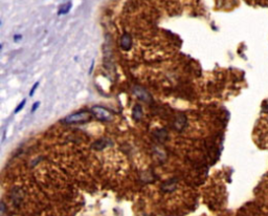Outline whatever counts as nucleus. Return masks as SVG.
I'll list each match as a JSON object with an SVG mask.
<instances>
[{"instance_id":"nucleus-4","label":"nucleus","mask_w":268,"mask_h":216,"mask_svg":"<svg viewBox=\"0 0 268 216\" xmlns=\"http://www.w3.org/2000/svg\"><path fill=\"white\" fill-rule=\"evenodd\" d=\"M132 44H133V40H132V37L129 34H124L120 37V47L124 50H131Z\"/></svg>"},{"instance_id":"nucleus-1","label":"nucleus","mask_w":268,"mask_h":216,"mask_svg":"<svg viewBox=\"0 0 268 216\" xmlns=\"http://www.w3.org/2000/svg\"><path fill=\"white\" fill-rule=\"evenodd\" d=\"M91 119V114L87 111H79L71 114L64 119L65 123L67 124H82V123L88 122Z\"/></svg>"},{"instance_id":"nucleus-3","label":"nucleus","mask_w":268,"mask_h":216,"mask_svg":"<svg viewBox=\"0 0 268 216\" xmlns=\"http://www.w3.org/2000/svg\"><path fill=\"white\" fill-rule=\"evenodd\" d=\"M133 92H134V95L141 100V101L145 102V103L151 102V95H150L148 92V90H146L145 88H142L141 86H134Z\"/></svg>"},{"instance_id":"nucleus-7","label":"nucleus","mask_w":268,"mask_h":216,"mask_svg":"<svg viewBox=\"0 0 268 216\" xmlns=\"http://www.w3.org/2000/svg\"><path fill=\"white\" fill-rule=\"evenodd\" d=\"M25 103H26V100H22L20 104H19L18 106L16 107V109H15V114H18V112H20L22 110V108L24 107V105H25Z\"/></svg>"},{"instance_id":"nucleus-2","label":"nucleus","mask_w":268,"mask_h":216,"mask_svg":"<svg viewBox=\"0 0 268 216\" xmlns=\"http://www.w3.org/2000/svg\"><path fill=\"white\" fill-rule=\"evenodd\" d=\"M91 111L93 115L97 117V120L103 122H109L112 120V114L110 110H108L107 108L103 107V106H99V105H95L91 108Z\"/></svg>"},{"instance_id":"nucleus-6","label":"nucleus","mask_w":268,"mask_h":216,"mask_svg":"<svg viewBox=\"0 0 268 216\" xmlns=\"http://www.w3.org/2000/svg\"><path fill=\"white\" fill-rule=\"evenodd\" d=\"M71 6H72L71 2H68V3L62 4V6H60V9H59V11H58V15H65V14H67L68 12H69L70 9H71Z\"/></svg>"},{"instance_id":"nucleus-8","label":"nucleus","mask_w":268,"mask_h":216,"mask_svg":"<svg viewBox=\"0 0 268 216\" xmlns=\"http://www.w3.org/2000/svg\"><path fill=\"white\" fill-rule=\"evenodd\" d=\"M39 84H40V83L39 82H36L35 83V85H34L33 87H31V91H29V97H33V95H34V92L36 91V89H37V87L39 86Z\"/></svg>"},{"instance_id":"nucleus-9","label":"nucleus","mask_w":268,"mask_h":216,"mask_svg":"<svg viewBox=\"0 0 268 216\" xmlns=\"http://www.w3.org/2000/svg\"><path fill=\"white\" fill-rule=\"evenodd\" d=\"M39 106H40V102H36L35 104L33 105V107H31V112H33V114H34V112H35L36 110L38 109V107H39Z\"/></svg>"},{"instance_id":"nucleus-5","label":"nucleus","mask_w":268,"mask_h":216,"mask_svg":"<svg viewBox=\"0 0 268 216\" xmlns=\"http://www.w3.org/2000/svg\"><path fill=\"white\" fill-rule=\"evenodd\" d=\"M132 117L135 121H141V117H142V108L139 104H136L133 107V112H132Z\"/></svg>"}]
</instances>
